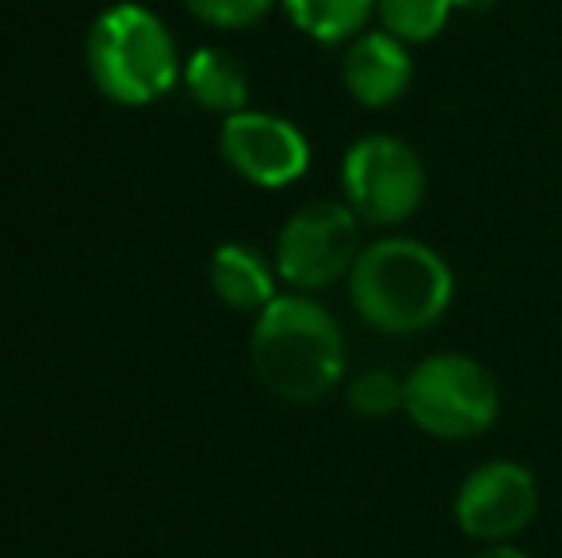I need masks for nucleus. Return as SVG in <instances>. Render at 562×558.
Returning a JSON list of instances; mask_svg holds the SVG:
<instances>
[{"instance_id": "nucleus-1", "label": "nucleus", "mask_w": 562, "mask_h": 558, "mask_svg": "<svg viewBox=\"0 0 562 558\" xmlns=\"http://www.w3.org/2000/svg\"><path fill=\"white\" fill-rule=\"evenodd\" d=\"M252 372L272 398L291 406L322 402L345 375V333L311 295H276L252 321Z\"/></svg>"}, {"instance_id": "nucleus-2", "label": "nucleus", "mask_w": 562, "mask_h": 558, "mask_svg": "<svg viewBox=\"0 0 562 558\" xmlns=\"http://www.w3.org/2000/svg\"><path fill=\"white\" fill-rule=\"evenodd\" d=\"M448 261L414 238H383L360 249L348 272V295L363 326L379 333H422L451 306Z\"/></svg>"}, {"instance_id": "nucleus-3", "label": "nucleus", "mask_w": 562, "mask_h": 558, "mask_svg": "<svg viewBox=\"0 0 562 558\" xmlns=\"http://www.w3.org/2000/svg\"><path fill=\"white\" fill-rule=\"evenodd\" d=\"M85 69L104 100L119 107H146L177 84L184 61L161 15L123 0L92 20Z\"/></svg>"}, {"instance_id": "nucleus-4", "label": "nucleus", "mask_w": 562, "mask_h": 558, "mask_svg": "<svg viewBox=\"0 0 562 558\" xmlns=\"http://www.w3.org/2000/svg\"><path fill=\"white\" fill-rule=\"evenodd\" d=\"M402 410L437 440H474L502 413V390L482 360L467 352H437L406 375Z\"/></svg>"}, {"instance_id": "nucleus-5", "label": "nucleus", "mask_w": 562, "mask_h": 558, "mask_svg": "<svg viewBox=\"0 0 562 558\" xmlns=\"http://www.w3.org/2000/svg\"><path fill=\"white\" fill-rule=\"evenodd\" d=\"M340 187L360 223L402 226L422 207L429 176L422 153L406 138L368 135L348 146L340 161Z\"/></svg>"}, {"instance_id": "nucleus-6", "label": "nucleus", "mask_w": 562, "mask_h": 558, "mask_svg": "<svg viewBox=\"0 0 562 558\" xmlns=\"http://www.w3.org/2000/svg\"><path fill=\"white\" fill-rule=\"evenodd\" d=\"M360 249V218L348 203H306L283 223L276 238V276L295 291L334 287L352 272Z\"/></svg>"}, {"instance_id": "nucleus-7", "label": "nucleus", "mask_w": 562, "mask_h": 558, "mask_svg": "<svg viewBox=\"0 0 562 558\" xmlns=\"http://www.w3.org/2000/svg\"><path fill=\"white\" fill-rule=\"evenodd\" d=\"M540 509V486L528 467L513 459H490L474 467L456 490V524L479 544H505L532 524Z\"/></svg>"}, {"instance_id": "nucleus-8", "label": "nucleus", "mask_w": 562, "mask_h": 558, "mask_svg": "<svg viewBox=\"0 0 562 558\" xmlns=\"http://www.w3.org/2000/svg\"><path fill=\"white\" fill-rule=\"evenodd\" d=\"M218 153L241 180L257 187H288L311 169V141L291 119L272 112L226 115Z\"/></svg>"}, {"instance_id": "nucleus-9", "label": "nucleus", "mask_w": 562, "mask_h": 558, "mask_svg": "<svg viewBox=\"0 0 562 558\" xmlns=\"http://www.w3.org/2000/svg\"><path fill=\"white\" fill-rule=\"evenodd\" d=\"M340 81H345L348 96L363 107H391L406 96L409 81H414V58L402 38L391 31H363L348 43L345 66H340Z\"/></svg>"}, {"instance_id": "nucleus-10", "label": "nucleus", "mask_w": 562, "mask_h": 558, "mask_svg": "<svg viewBox=\"0 0 562 558\" xmlns=\"http://www.w3.org/2000/svg\"><path fill=\"white\" fill-rule=\"evenodd\" d=\"M207 280L218 303L237 314H260L276 298V264L237 241H226L211 253Z\"/></svg>"}, {"instance_id": "nucleus-11", "label": "nucleus", "mask_w": 562, "mask_h": 558, "mask_svg": "<svg viewBox=\"0 0 562 558\" xmlns=\"http://www.w3.org/2000/svg\"><path fill=\"white\" fill-rule=\"evenodd\" d=\"M184 81L188 96L200 107L218 115H237L249 104V69L226 46H203L184 61Z\"/></svg>"}, {"instance_id": "nucleus-12", "label": "nucleus", "mask_w": 562, "mask_h": 558, "mask_svg": "<svg viewBox=\"0 0 562 558\" xmlns=\"http://www.w3.org/2000/svg\"><path fill=\"white\" fill-rule=\"evenodd\" d=\"M280 4L303 35L326 46L352 43L375 15V0H280Z\"/></svg>"}, {"instance_id": "nucleus-13", "label": "nucleus", "mask_w": 562, "mask_h": 558, "mask_svg": "<svg viewBox=\"0 0 562 558\" xmlns=\"http://www.w3.org/2000/svg\"><path fill=\"white\" fill-rule=\"evenodd\" d=\"M456 0H375V15L383 31L402 38L406 46L429 43L445 31Z\"/></svg>"}, {"instance_id": "nucleus-14", "label": "nucleus", "mask_w": 562, "mask_h": 558, "mask_svg": "<svg viewBox=\"0 0 562 558\" xmlns=\"http://www.w3.org/2000/svg\"><path fill=\"white\" fill-rule=\"evenodd\" d=\"M348 406L360 418H391L406 406V379L391 367H368L348 383Z\"/></svg>"}, {"instance_id": "nucleus-15", "label": "nucleus", "mask_w": 562, "mask_h": 558, "mask_svg": "<svg viewBox=\"0 0 562 558\" xmlns=\"http://www.w3.org/2000/svg\"><path fill=\"white\" fill-rule=\"evenodd\" d=\"M276 0H184V8L207 27H223V31H241L260 23L272 12Z\"/></svg>"}, {"instance_id": "nucleus-16", "label": "nucleus", "mask_w": 562, "mask_h": 558, "mask_svg": "<svg viewBox=\"0 0 562 558\" xmlns=\"http://www.w3.org/2000/svg\"><path fill=\"white\" fill-rule=\"evenodd\" d=\"M474 558H528V555L517 551V547H509V544H494V547H486V551L474 555Z\"/></svg>"}, {"instance_id": "nucleus-17", "label": "nucleus", "mask_w": 562, "mask_h": 558, "mask_svg": "<svg viewBox=\"0 0 562 558\" xmlns=\"http://www.w3.org/2000/svg\"><path fill=\"white\" fill-rule=\"evenodd\" d=\"M456 4H474V8H482V4H490V0H456Z\"/></svg>"}]
</instances>
